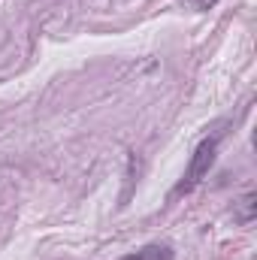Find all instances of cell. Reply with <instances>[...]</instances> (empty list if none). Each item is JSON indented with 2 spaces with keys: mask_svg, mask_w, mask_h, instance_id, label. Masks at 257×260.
Wrapping results in <instances>:
<instances>
[{
  "mask_svg": "<svg viewBox=\"0 0 257 260\" xmlns=\"http://www.w3.org/2000/svg\"><path fill=\"white\" fill-rule=\"evenodd\" d=\"M170 248L167 245H148V248H142V251H136V254H127V257L121 260H170Z\"/></svg>",
  "mask_w": 257,
  "mask_h": 260,
  "instance_id": "obj_2",
  "label": "cell"
},
{
  "mask_svg": "<svg viewBox=\"0 0 257 260\" xmlns=\"http://www.w3.org/2000/svg\"><path fill=\"white\" fill-rule=\"evenodd\" d=\"M218 142H221V130H218V133H212V136H206V139L194 148L191 164H188V170H185L182 182L173 188V197L191 194L194 188H197V185L209 176V170L215 167V157H218Z\"/></svg>",
  "mask_w": 257,
  "mask_h": 260,
  "instance_id": "obj_1",
  "label": "cell"
},
{
  "mask_svg": "<svg viewBox=\"0 0 257 260\" xmlns=\"http://www.w3.org/2000/svg\"><path fill=\"white\" fill-rule=\"evenodd\" d=\"M188 3H191L194 9H212V6H215L218 0H188Z\"/></svg>",
  "mask_w": 257,
  "mask_h": 260,
  "instance_id": "obj_4",
  "label": "cell"
},
{
  "mask_svg": "<svg viewBox=\"0 0 257 260\" xmlns=\"http://www.w3.org/2000/svg\"><path fill=\"white\" fill-rule=\"evenodd\" d=\"M254 200H257L254 194H245L239 200V206H236V221H239V224H251V221H254V209H257Z\"/></svg>",
  "mask_w": 257,
  "mask_h": 260,
  "instance_id": "obj_3",
  "label": "cell"
}]
</instances>
